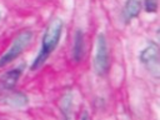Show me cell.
Masks as SVG:
<instances>
[{"mask_svg":"<svg viewBox=\"0 0 160 120\" xmlns=\"http://www.w3.org/2000/svg\"><path fill=\"white\" fill-rule=\"evenodd\" d=\"M94 69L98 75L106 74L109 69V51H108V42L104 34H99L98 42H96V52L94 59Z\"/></svg>","mask_w":160,"mask_h":120,"instance_id":"cell-3","label":"cell"},{"mask_svg":"<svg viewBox=\"0 0 160 120\" xmlns=\"http://www.w3.org/2000/svg\"><path fill=\"white\" fill-rule=\"evenodd\" d=\"M31 39H32V31L31 30H24L20 34H18V36L14 39L11 46L0 58V68H4L5 65H8L12 60H15L24 51V49L30 44Z\"/></svg>","mask_w":160,"mask_h":120,"instance_id":"cell-2","label":"cell"},{"mask_svg":"<svg viewBox=\"0 0 160 120\" xmlns=\"http://www.w3.org/2000/svg\"><path fill=\"white\" fill-rule=\"evenodd\" d=\"M145 10L148 12H156L158 10V0H144Z\"/></svg>","mask_w":160,"mask_h":120,"instance_id":"cell-10","label":"cell"},{"mask_svg":"<svg viewBox=\"0 0 160 120\" xmlns=\"http://www.w3.org/2000/svg\"><path fill=\"white\" fill-rule=\"evenodd\" d=\"M9 101V104L15 105V106H24L28 104V98L26 95H24L22 92H12L10 96L6 98Z\"/></svg>","mask_w":160,"mask_h":120,"instance_id":"cell-8","label":"cell"},{"mask_svg":"<svg viewBox=\"0 0 160 120\" xmlns=\"http://www.w3.org/2000/svg\"><path fill=\"white\" fill-rule=\"evenodd\" d=\"M140 10H141V4L139 0H126L122 10L124 20L126 22L131 21L134 18H136L140 14Z\"/></svg>","mask_w":160,"mask_h":120,"instance_id":"cell-5","label":"cell"},{"mask_svg":"<svg viewBox=\"0 0 160 120\" xmlns=\"http://www.w3.org/2000/svg\"><path fill=\"white\" fill-rule=\"evenodd\" d=\"M21 74H22V66L21 68H15V69L5 72L4 76L1 78V82H2L4 88L8 89V90H11L16 85V82L20 79Z\"/></svg>","mask_w":160,"mask_h":120,"instance_id":"cell-7","label":"cell"},{"mask_svg":"<svg viewBox=\"0 0 160 120\" xmlns=\"http://www.w3.org/2000/svg\"><path fill=\"white\" fill-rule=\"evenodd\" d=\"M61 32H62V21H61V19L51 20L50 24L48 25L44 35H42L41 49H40V52L38 54V56L35 58V60L31 65V70L39 69L45 62V60L49 58V55L56 48V45H58V42L61 38Z\"/></svg>","mask_w":160,"mask_h":120,"instance_id":"cell-1","label":"cell"},{"mask_svg":"<svg viewBox=\"0 0 160 120\" xmlns=\"http://www.w3.org/2000/svg\"><path fill=\"white\" fill-rule=\"evenodd\" d=\"M85 52V41L84 32L81 30H76L74 36V48H72V58L75 61H80Z\"/></svg>","mask_w":160,"mask_h":120,"instance_id":"cell-6","label":"cell"},{"mask_svg":"<svg viewBox=\"0 0 160 120\" xmlns=\"http://www.w3.org/2000/svg\"><path fill=\"white\" fill-rule=\"evenodd\" d=\"M139 59L155 78H159V48L156 44H149L140 52Z\"/></svg>","mask_w":160,"mask_h":120,"instance_id":"cell-4","label":"cell"},{"mask_svg":"<svg viewBox=\"0 0 160 120\" xmlns=\"http://www.w3.org/2000/svg\"><path fill=\"white\" fill-rule=\"evenodd\" d=\"M0 19H1V11H0Z\"/></svg>","mask_w":160,"mask_h":120,"instance_id":"cell-11","label":"cell"},{"mask_svg":"<svg viewBox=\"0 0 160 120\" xmlns=\"http://www.w3.org/2000/svg\"><path fill=\"white\" fill-rule=\"evenodd\" d=\"M71 94L68 92L66 95H64L62 100H61V110L65 115V118H70L71 116V109H72V101H71Z\"/></svg>","mask_w":160,"mask_h":120,"instance_id":"cell-9","label":"cell"}]
</instances>
